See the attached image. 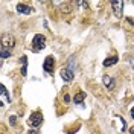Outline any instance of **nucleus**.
<instances>
[{"label":"nucleus","instance_id":"obj_1","mask_svg":"<svg viewBox=\"0 0 134 134\" xmlns=\"http://www.w3.org/2000/svg\"><path fill=\"white\" fill-rule=\"evenodd\" d=\"M14 44H15L14 37L5 34V35L2 37V50H0V57H2V58H8V57H11Z\"/></svg>","mask_w":134,"mask_h":134},{"label":"nucleus","instance_id":"obj_2","mask_svg":"<svg viewBox=\"0 0 134 134\" xmlns=\"http://www.w3.org/2000/svg\"><path fill=\"white\" fill-rule=\"evenodd\" d=\"M46 47V37L41 34H37L32 40V52H41Z\"/></svg>","mask_w":134,"mask_h":134},{"label":"nucleus","instance_id":"obj_3","mask_svg":"<svg viewBox=\"0 0 134 134\" xmlns=\"http://www.w3.org/2000/svg\"><path fill=\"white\" fill-rule=\"evenodd\" d=\"M43 69H44L46 73L53 75V70H55V58H53L52 55H49L47 58L44 59V63H43Z\"/></svg>","mask_w":134,"mask_h":134},{"label":"nucleus","instance_id":"obj_4","mask_svg":"<svg viewBox=\"0 0 134 134\" xmlns=\"http://www.w3.org/2000/svg\"><path fill=\"white\" fill-rule=\"evenodd\" d=\"M41 122H43V114H41V111H35V113H32L31 114V117H29V120H27V124L31 126H40L41 125Z\"/></svg>","mask_w":134,"mask_h":134},{"label":"nucleus","instance_id":"obj_5","mask_svg":"<svg viewBox=\"0 0 134 134\" xmlns=\"http://www.w3.org/2000/svg\"><path fill=\"white\" fill-rule=\"evenodd\" d=\"M59 75H61V78H63L64 81H67V82L73 81V78H75V75H73V70H70V69H63V70L59 72Z\"/></svg>","mask_w":134,"mask_h":134},{"label":"nucleus","instance_id":"obj_6","mask_svg":"<svg viewBox=\"0 0 134 134\" xmlns=\"http://www.w3.org/2000/svg\"><path fill=\"white\" fill-rule=\"evenodd\" d=\"M111 8L114 11V15L116 17H122V9H124V2H113L111 3Z\"/></svg>","mask_w":134,"mask_h":134},{"label":"nucleus","instance_id":"obj_7","mask_svg":"<svg viewBox=\"0 0 134 134\" xmlns=\"http://www.w3.org/2000/svg\"><path fill=\"white\" fill-rule=\"evenodd\" d=\"M17 11L20 12V14H25V15H27V14H31L34 9L31 8V6H27L26 3H17Z\"/></svg>","mask_w":134,"mask_h":134},{"label":"nucleus","instance_id":"obj_8","mask_svg":"<svg viewBox=\"0 0 134 134\" xmlns=\"http://www.w3.org/2000/svg\"><path fill=\"white\" fill-rule=\"evenodd\" d=\"M102 81H104V85H105L108 90H113V88H114V79H113L111 76L105 75L104 78H102Z\"/></svg>","mask_w":134,"mask_h":134},{"label":"nucleus","instance_id":"obj_9","mask_svg":"<svg viewBox=\"0 0 134 134\" xmlns=\"http://www.w3.org/2000/svg\"><path fill=\"white\" fill-rule=\"evenodd\" d=\"M117 61H119V58H117L116 55H114V57H110V58H107L105 61H104V66H105V67L114 66V64H116Z\"/></svg>","mask_w":134,"mask_h":134},{"label":"nucleus","instance_id":"obj_10","mask_svg":"<svg viewBox=\"0 0 134 134\" xmlns=\"http://www.w3.org/2000/svg\"><path fill=\"white\" fill-rule=\"evenodd\" d=\"M20 61H21V64H23V69H21V75L26 76V75H27V58H26V57H21V58H20Z\"/></svg>","mask_w":134,"mask_h":134},{"label":"nucleus","instance_id":"obj_11","mask_svg":"<svg viewBox=\"0 0 134 134\" xmlns=\"http://www.w3.org/2000/svg\"><path fill=\"white\" fill-rule=\"evenodd\" d=\"M84 99H85V93L79 92V93H76V96L73 98V102L75 104H81V102H84Z\"/></svg>","mask_w":134,"mask_h":134},{"label":"nucleus","instance_id":"obj_12","mask_svg":"<svg viewBox=\"0 0 134 134\" xmlns=\"http://www.w3.org/2000/svg\"><path fill=\"white\" fill-rule=\"evenodd\" d=\"M0 90H2V96L6 99V102H11V96L8 94V90H6V87L3 84H0Z\"/></svg>","mask_w":134,"mask_h":134},{"label":"nucleus","instance_id":"obj_13","mask_svg":"<svg viewBox=\"0 0 134 134\" xmlns=\"http://www.w3.org/2000/svg\"><path fill=\"white\" fill-rule=\"evenodd\" d=\"M9 124H11V125H15V116L9 117Z\"/></svg>","mask_w":134,"mask_h":134},{"label":"nucleus","instance_id":"obj_14","mask_svg":"<svg viewBox=\"0 0 134 134\" xmlns=\"http://www.w3.org/2000/svg\"><path fill=\"white\" fill-rule=\"evenodd\" d=\"M130 114H131V117H133V120H134V107L131 108V111H130Z\"/></svg>","mask_w":134,"mask_h":134},{"label":"nucleus","instance_id":"obj_15","mask_svg":"<svg viewBox=\"0 0 134 134\" xmlns=\"http://www.w3.org/2000/svg\"><path fill=\"white\" fill-rule=\"evenodd\" d=\"M64 100H66V102H69V100H70V98H69V94H64Z\"/></svg>","mask_w":134,"mask_h":134},{"label":"nucleus","instance_id":"obj_16","mask_svg":"<svg viewBox=\"0 0 134 134\" xmlns=\"http://www.w3.org/2000/svg\"><path fill=\"white\" fill-rule=\"evenodd\" d=\"M29 134H38V133H37L35 130H31V131H29Z\"/></svg>","mask_w":134,"mask_h":134},{"label":"nucleus","instance_id":"obj_17","mask_svg":"<svg viewBox=\"0 0 134 134\" xmlns=\"http://www.w3.org/2000/svg\"><path fill=\"white\" fill-rule=\"evenodd\" d=\"M130 134H134V126L131 128V130H130Z\"/></svg>","mask_w":134,"mask_h":134}]
</instances>
